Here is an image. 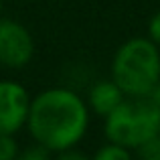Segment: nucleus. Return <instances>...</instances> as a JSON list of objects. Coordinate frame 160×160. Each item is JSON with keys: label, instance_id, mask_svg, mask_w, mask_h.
I'll use <instances>...</instances> for the list:
<instances>
[{"label": "nucleus", "instance_id": "nucleus-6", "mask_svg": "<svg viewBox=\"0 0 160 160\" xmlns=\"http://www.w3.org/2000/svg\"><path fill=\"white\" fill-rule=\"evenodd\" d=\"M124 99H126V93L120 89V85L113 79H102V81H95L91 85L85 103L89 108V112H93L99 118H106Z\"/></svg>", "mask_w": 160, "mask_h": 160}, {"label": "nucleus", "instance_id": "nucleus-7", "mask_svg": "<svg viewBox=\"0 0 160 160\" xmlns=\"http://www.w3.org/2000/svg\"><path fill=\"white\" fill-rule=\"evenodd\" d=\"M132 156H134L132 150L124 148V146L116 144V142H109V140H108V144H103L95 152V160H130Z\"/></svg>", "mask_w": 160, "mask_h": 160}, {"label": "nucleus", "instance_id": "nucleus-14", "mask_svg": "<svg viewBox=\"0 0 160 160\" xmlns=\"http://www.w3.org/2000/svg\"><path fill=\"white\" fill-rule=\"evenodd\" d=\"M0 14H2V0H0Z\"/></svg>", "mask_w": 160, "mask_h": 160}, {"label": "nucleus", "instance_id": "nucleus-9", "mask_svg": "<svg viewBox=\"0 0 160 160\" xmlns=\"http://www.w3.org/2000/svg\"><path fill=\"white\" fill-rule=\"evenodd\" d=\"M20 146L14 134H0V160H18Z\"/></svg>", "mask_w": 160, "mask_h": 160}, {"label": "nucleus", "instance_id": "nucleus-2", "mask_svg": "<svg viewBox=\"0 0 160 160\" xmlns=\"http://www.w3.org/2000/svg\"><path fill=\"white\" fill-rule=\"evenodd\" d=\"M112 79L126 98H146L160 83V47L148 37H134L122 43L112 61Z\"/></svg>", "mask_w": 160, "mask_h": 160}, {"label": "nucleus", "instance_id": "nucleus-11", "mask_svg": "<svg viewBox=\"0 0 160 160\" xmlns=\"http://www.w3.org/2000/svg\"><path fill=\"white\" fill-rule=\"evenodd\" d=\"M148 39L152 41L156 47H160V10L154 12L152 18L148 20Z\"/></svg>", "mask_w": 160, "mask_h": 160}, {"label": "nucleus", "instance_id": "nucleus-4", "mask_svg": "<svg viewBox=\"0 0 160 160\" xmlns=\"http://www.w3.org/2000/svg\"><path fill=\"white\" fill-rule=\"evenodd\" d=\"M35 57V39L22 22L0 16V65L22 69Z\"/></svg>", "mask_w": 160, "mask_h": 160}, {"label": "nucleus", "instance_id": "nucleus-13", "mask_svg": "<svg viewBox=\"0 0 160 160\" xmlns=\"http://www.w3.org/2000/svg\"><path fill=\"white\" fill-rule=\"evenodd\" d=\"M146 98H148L150 102H152L154 106H156V108L160 109V83H156V85H154V89L150 91V93L146 95Z\"/></svg>", "mask_w": 160, "mask_h": 160}, {"label": "nucleus", "instance_id": "nucleus-3", "mask_svg": "<svg viewBox=\"0 0 160 160\" xmlns=\"http://www.w3.org/2000/svg\"><path fill=\"white\" fill-rule=\"evenodd\" d=\"M103 120L106 138L132 154L144 140L160 132V109L148 98H126Z\"/></svg>", "mask_w": 160, "mask_h": 160}, {"label": "nucleus", "instance_id": "nucleus-10", "mask_svg": "<svg viewBox=\"0 0 160 160\" xmlns=\"http://www.w3.org/2000/svg\"><path fill=\"white\" fill-rule=\"evenodd\" d=\"M51 156H53V154L49 152L45 146H41L39 142L32 140V144L28 146V148L20 150L18 160H47V158H51Z\"/></svg>", "mask_w": 160, "mask_h": 160}, {"label": "nucleus", "instance_id": "nucleus-8", "mask_svg": "<svg viewBox=\"0 0 160 160\" xmlns=\"http://www.w3.org/2000/svg\"><path fill=\"white\" fill-rule=\"evenodd\" d=\"M134 154L142 160H160V132L144 140L134 150Z\"/></svg>", "mask_w": 160, "mask_h": 160}, {"label": "nucleus", "instance_id": "nucleus-12", "mask_svg": "<svg viewBox=\"0 0 160 160\" xmlns=\"http://www.w3.org/2000/svg\"><path fill=\"white\" fill-rule=\"evenodd\" d=\"M57 156L61 158V160H69V158H73V160H85V158H87L83 152H79V150H77V146H71V148L61 150Z\"/></svg>", "mask_w": 160, "mask_h": 160}, {"label": "nucleus", "instance_id": "nucleus-1", "mask_svg": "<svg viewBox=\"0 0 160 160\" xmlns=\"http://www.w3.org/2000/svg\"><path fill=\"white\" fill-rule=\"evenodd\" d=\"M89 108L85 99L67 87H51L31 98L27 128L32 140L59 154L77 146L89 126Z\"/></svg>", "mask_w": 160, "mask_h": 160}, {"label": "nucleus", "instance_id": "nucleus-5", "mask_svg": "<svg viewBox=\"0 0 160 160\" xmlns=\"http://www.w3.org/2000/svg\"><path fill=\"white\" fill-rule=\"evenodd\" d=\"M31 95L16 81H0V134H18L27 126Z\"/></svg>", "mask_w": 160, "mask_h": 160}]
</instances>
